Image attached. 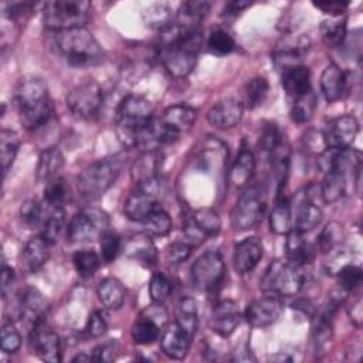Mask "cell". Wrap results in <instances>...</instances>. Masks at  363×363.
I'll list each match as a JSON object with an SVG mask.
<instances>
[{
  "label": "cell",
  "mask_w": 363,
  "mask_h": 363,
  "mask_svg": "<svg viewBox=\"0 0 363 363\" xmlns=\"http://www.w3.org/2000/svg\"><path fill=\"white\" fill-rule=\"evenodd\" d=\"M191 254V244L186 241H174L166 250V258L172 265L182 264Z\"/></svg>",
  "instance_id": "680465c9"
},
{
  "label": "cell",
  "mask_w": 363,
  "mask_h": 363,
  "mask_svg": "<svg viewBox=\"0 0 363 363\" xmlns=\"http://www.w3.org/2000/svg\"><path fill=\"white\" fill-rule=\"evenodd\" d=\"M193 337H190L183 329L176 323H172L163 333L160 339L162 352L174 360H182L187 356Z\"/></svg>",
  "instance_id": "44dd1931"
},
{
  "label": "cell",
  "mask_w": 363,
  "mask_h": 363,
  "mask_svg": "<svg viewBox=\"0 0 363 363\" xmlns=\"http://www.w3.org/2000/svg\"><path fill=\"white\" fill-rule=\"evenodd\" d=\"M64 223H65L64 207H51L41 225V237L45 241H48L51 245L55 244L61 235Z\"/></svg>",
  "instance_id": "ab89813d"
},
{
  "label": "cell",
  "mask_w": 363,
  "mask_h": 363,
  "mask_svg": "<svg viewBox=\"0 0 363 363\" xmlns=\"http://www.w3.org/2000/svg\"><path fill=\"white\" fill-rule=\"evenodd\" d=\"M55 43L60 52L72 67L88 68L104 60V50L101 44L85 27L58 31Z\"/></svg>",
  "instance_id": "3957f363"
},
{
  "label": "cell",
  "mask_w": 363,
  "mask_h": 363,
  "mask_svg": "<svg viewBox=\"0 0 363 363\" xmlns=\"http://www.w3.org/2000/svg\"><path fill=\"white\" fill-rule=\"evenodd\" d=\"M106 329H108V319H106L105 312L94 311L89 315L86 326H85V332H86L88 337H92V339L101 337L106 332Z\"/></svg>",
  "instance_id": "6f0895ef"
},
{
  "label": "cell",
  "mask_w": 363,
  "mask_h": 363,
  "mask_svg": "<svg viewBox=\"0 0 363 363\" xmlns=\"http://www.w3.org/2000/svg\"><path fill=\"white\" fill-rule=\"evenodd\" d=\"M346 173L340 170L329 172L320 186V196L325 203L337 201L346 191Z\"/></svg>",
  "instance_id": "74e56055"
},
{
  "label": "cell",
  "mask_w": 363,
  "mask_h": 363,
  "mask_svg": "<svg viewBox=\"0 0 363 363\" xmlns=\"http://www.w3.org/2000/svg\"><path fill=\"white\" fill-rule=\"evenodd\" d=\"M262 242L258 237H247L235 244L233 264L240 275L251 272L262 258Z\"/></svg>",
  "instance_id": "2e32d148"
},
{
  "label": "cell",
  "mask_w": 363,
  "mask_h": 363,
  "mask_svg": "<svg viewBox=\"0 0 363 363\" xmlns=\"http://www.w3.org/2000/svg\"><path fill=\"white\" fill-rule=\"evenodd\" d=\"M157 155L156 152H143L138 157L130 169V177L135 184H142L149 180H153L157 176Z\"/></svg>",
  "instance_id": "e575fe53"
},
{
  "label": "cell",
  "mask_w": 363,
  "mask_h": 363,
  "mask_svg": "<svg viewBox=\"0 0 363 363\" xmlns=\"http://www.w3.org/2000/svg\"><path fill=\"white\" fill-rule=\"evenodd\" d=\"M362 268L354 264H345L337 269V284L342 289L350 292L362 284Z\"/></svg>",
  "instance_id": "f5cc1de1"
},
{
  "label": "cell",
  "mask_w": 363,
  "mask_h": 363,
  "mask_svg": "<svg viewBox=\"0 0 363 363\" xmlns=\"http://www.w3.org/2000/svg\"><path fill=\"white\" fill-rule=\"evenodd\" d=\"M269 91V84L264 77H254L248 79L241 91V105L248 109H255L257 106L262 105L267 99Z\"/></svg>",
  "instance_id": "836d02e7"
},
{
  "label": "cell",
  "mask_w": 363,
  "mask_h": 363,
  "mask_svg": "<svg viewBox=\"0 0 363 363\" xmlns=\"http://www.w3.org/2000/svg\"><path fill=\"white\" fill-rule=\"evenodd\" d=\"M18 305H20L21 313L26 315L28 319H31L33 325L38 320H43L48 309V303L44 295L37 288H31V286L26 288L21 292Z\"/></svg>",
  "instance_id": "f1b7e54d"
},
{
  "label": "cell",
  "mask_w": 363,
  "mask_h": 363,
  "mask_svg": "<svg viewBox=\"0 0 363 363\" xmlns=\"http://www.w3.org/2000/svg\"><path fill=\"white\" fill-rule=\"evenodd\" d=\"M259 150L267 156H274L282 145V132L277 123L269 122L262 128L259 136Z\"/></svg>",
  "instance_id": "f907efd6"
},
{
  "label": "cell",
  "mask_w": 363,
  "mask_h": 363,
  "mask_svg": "<svg viewBox=\"0 0 363 363\" xmlns=\"http://www.w3.org/2000/svg\"><path fill=\"white\" fill-rule=\"evenodd\" d=\"M316 9H320L325 14H329L330 17H339L342 16L346 9L349 7L347 1H326V3H313Z\"/></svg>",
  "instance_id": "6125c7cd"
},
{
  "label": "cell",
  "mask_w": 363,
  "mask_h": 363,
  "mask_svg": "<svg viewBox=\"0 0 363 363\" xmlns=\"http://www.w3.org/2000/svg\"><path fill=\"white\" fill-rule=\"evenodd\" d=\"M294 207V206H292ZM322 210L305 194V199L295 206L294 228L302 234L312 231L322 221Z\"/></svg>",
  "instance_id": "83f0119b"
},
{
  "label": "cell",
  "mask_w": 363,
  "mask_h": 363,
  "mask_svg": "<svg viewBox=\"0 0 363 363\" xmlns=\"http://www.w3.org/2000/svg\"><path fill=\"white\" fill-rule=\"evenodd\" d=\"M225 265L218 251H206L191 265V284L199 291H214L224 279Z\"/></svg>",
  "instance_id": "8fae6325"
},
{
  "label": "cell",
  "mask_w": 363,
  "mask_h": 363,
  "mask_svg": "<svg viewBox=\"0 0 363 363\" xmlns=\"http://www.w3.org/2000/svg\"><path fill=\"white\" fill-rule=\"evenodd\" d=\"M359 133V122L352 115L337 116L328 122L322 138L326 147L347 149Z\"/></svg>",
  "instance_id": "9a60e30c"
},
{
  "label": "cell",
  "mask_w": 363,
  "mask_h": 363,
  "mask_svg": "<svg viewBox=\"0 0 363 363\" xmlns=\"http://www.w3.org/2000/svg\"><path fill=\"white\" fill-rule=\"evenodd\" d=\"M320 88L328 102L342 99L349 89V75L336 64L328 65L320 75Z\"/></svg>",
  "instance_id": "ffe728a7"
},
{
  "label": "cell",
  "mask_w": 363,
  "mask_h": 363,
  "mask_svg": "<svg viewBox=\"0 0 363 363\" xmlns=\"http://www.w3.org/2000/svg\"><path fill=\"white\" fill-rule=\"evenodd\" d=\"M162 182L159 177L142 184H136L135 190L129 193L123 203L125 216L138 223H143L145 218L160 206Z\"/></svg>",
  "instance_id": "ba28073f"
},
{
  "label": "cell",
  "mask_w": 363,
  "mask_h": 363,
  "mask_svg": "<svg viewBox=\"0 0 363 363\" xmlns=\"http://www.w3.org/2000/svg\"><path fill=\"white\" fill-rule=\"evenodd\" d=\"M159 328L160 326L156 322L142 316L138 322L133 323L130 335L136 345H150L155 340H157L159 330H160Z\"/></svg>",
  "instance_id": "c3c4849f"
},
{
  "label": "cell",
  "mask_w": 363,
  "mask_h": 363,
  "mask_svg": "<svg viewBox=\"0 0 363 363\" xmlns=\"http://www.w3.org/2000/svg\"><path fill=\"white\" fill-rule=\"evenodd\" d=\"M21 125L27 130H35L45 125L52 115V102L48 85L43 78H21L14 89Z\"/></svg>",
  "instance_id": "7a4b0ae2"
},
{
  "label": "cell",
  "mask_w": 363,
  "mask_h": 363,
  "mask_svg": "<svg viewBox=\"0 0 363 363\" xmlns=\"http://www.w3.org/2000/svg\"><path fill=\"white\" fill-rule=\"evenodd\" d=\"M13 282H14V271H13L11 267H9L3 262V268H1V294H3V298H6L7 291L11 289Z\"/></svg>",
  "instance_id": "03108f58"
},
{
  "label": "cell",
  "mask_w": 363,
  "mask_h": 363,
  "mask_svg": "<svg viewBox=\"0 0 363 363\" xmlns=\"http://www.w3.org/2000/svg\"><path fill=\"white\" fill-rule=\"evenodd\" d=\"M35 7V3L33 1H11L4 4V16H7L10 20L24 16L26 13L31 11V9Z\"/></svg>",
  "instance_id": "94428289"
},
{
  "label": "cell",
  "mask_w": 363,
  "mask_h": 363,
  "mask_svg": "<svg viewBox=\"0 0 363 363\" xmlns=\"http://www.w3.org/2000/svg\"><path fill=\"white\" fill-rule=\"evenodd\" d=\"M96 295L106 309L116 311L123 305L126 291L119 279L108 277L99 282L96 288Z\"/></svg>",
  "instance_id": "f546056e"
},
{
  "label": "cell",
  "mask_w": 363,
  "mask_h": 363,
  "mask_svg": "<svg viewBox=\"0 0 363 363\" xmlns=\"http://www.w3.org/2000/svg\"><path fill=\"white\" fill-rule=\"evenodd\" d=\"M306 275L303 267L289 261H274L269 264L261 279V288L265 292H272L279 296L296 295L305 285Z\"/></svg>",
  "instance_id": "52a82bcc"
},
{
  "label": "cell",
  "mask_w": 363,
  "mask_h": 363,
  "mask_svg": "<svg viewBox=\"0 0 363 363\" xmlns=\"http://www.w3.org/2000/svg\"><path fill=\"white\" fill-rule=\"evenodd\" d=\"M30 345L33 353L44 362L58 363L62 359L61 340L57 332L44 319L33 325L30 333Z\"/></svg>",
  "instance_id": "4fadbf2b"
},
{
  "label": "cell",
  "mask_w": 363,
  "mask_h": 363,
  "mask_svg": "<svg viewBox=\"0 0 363 363\" xmlns=\"http://www.w3.org/2000/svg\"><path fill=\"white\" fill-rule=\"evenodd\" d=\"M64 155L57 146L44 149L38 156V163L35 169V179L40 183H47L54 177H58V173L64 167Z\"/></svg>",
  "instance_id": "4316f807"
},
{
  "label": "cell",
  "mask_w": 363,
  "mask_h": 363,
  "mask_svg": "<svg viewBox=\"0 0 363 363\" xmlns=\"http://www.w3.org/2000/svg\"><path fill=\"white\" fill-rule=\"evenodd\" d=\"M197 111L187 105H172L164 109L162 121L177 136L187 132L196 122Z\"/></svg>",
  "instance_id": "d4e9b609"
},
{
  "label": "cell",
  "mask_w": 363,
  "mask_h": 363,
  "mask_svg": "<svg viewBox=\"0 0 363 363\" xmlns=\"http://www.w3.org/2000/svg\"><path fill=\"white\" fill-rule=\"evenodd\" d=\"M147 234L156 237H164L172 231V218L167 211L160 206H157L142 223Z\"/></svg>",
  "instance_id": "b9f144b4"
},
{
  "label": "cell",
  "mask_w": 363,
  "mask_h": 363,
  "mask_svg": "<svg viewBox=\"0 0 363 363\" xmlns=\"http://www.w3.org/2000/svg\"><path fill=\"white\" fill-rule=\"evenodd\" d=\"M343 238H345L343 225L337 221H330L320 231L318 238V247L323 254H329L330 251L336 250L342 244Z\"/></svg>",
  "instance_id": "ee69618b"
},
{
  "label": "cell",
  "mask_w": 363,
  "mask_h": 363,
  "mask_svg": "<svg viewBox=\"0 0 363 363\" xmlns=\"http://www.w3.org/2000/svg\"><path fill=\"white\" fill-rule=\"evenodd\" d=\"M201 45L203 34L200 28L187 30L173 23L162 31L157 54L173 78H184L196 67Z\"/></svg>",
  "instance_id": "6da1fadb"
},
{
  "label": "cell",
  "mask_w": 363,
  "mask_h": 363,
  "mask_svg": "<svg viewBox=\"0 0 363 363\" xmlns=\"http://www.w3.org/2000/svg\"><path fill=\"white\" fill-rule=\"evenodd\" d=\"M211 4L203 0H190L184 1L174 18V23L187 30H197L200 28V23L207 17Z\"/></svg>",
  "instance_id": "484cf974"
},
{
  "label": "cell",
  "mask_w": 363,
  "mask_h": 363,
  "mask_svg": "<svg viewBox=\"0 0 363 363\" xmlns=\"http://www.w3.org/2000/svg\"><path fill=\"white\" fill-rule=\"evenodd\" d=\"M126 250L130 257L139 259L140 262H143L146 265L156 264L157 254H156V248H155L153 242L150 241L149 235L138 234V235L129 238V241L126 244Z\"/></svg>",
  "instance_id": "d590c367"
},
{
  "label": "cell",
  "mask_w": 363,
  "mask_h": 363,
  "mask_svg": "<svg viewBox=\"0 0 363 363\" xmlns=\"http://www.w3.org/2000/svg\"><path fill=\"white\" fill-rule=\"evenodd\" d=\"M172 292V282L163 272H155L149 282V295L155 303H163Z\"/></svg>",
  "instance_id": "db71d44e"
},
{
  "label": "cell",
  "mask_w": 363,
  "mask_h": 363,
  "mask_svg": "<svg viewBox=\"0 0 363 363\" xmlns=\"http://www.w3.org/2000/svg\"><path fill=\"white\" fill-rule=\"evenodd\" d=\"M1 350L6 353H14L21 346V336L11 322L1 326Z\"/></svg>",
  "instance_id": "9f6ffc18"
},
{
  "label": "cell",
  "mask_w": 363,
  "mask_h": 363,
  "mask_svg": "<svg viewBox=\"0 0 363 363\" xmlns=\"http://www.w3.org/2000/svg\"><path fill=\"white\" fill-rule=\"evenodd\" d=\"M104 92L99 84L94 79H86L75 85L67 95V106L81 119L94 118L102 106Z\"/></svg>",
  "instance_id": "30bf717a"
},
{
  "label": "cell",
  "mask_w": 363,
  "mask_h": 363,
  "mask_svg": "<svg viewBox=\"0 0 363 363\" xmlns=\"http://www.w3.org/2000/svg\"><path fill=\"white\" fill-rule=\"evenodd\" d=\"M288 173H289V157L286 155L277 156L271 169V176H272L271 182H274V190H275L277 199L282 196V190L285 189Z\"/></svg>",
  "instance_id": "816d5d0a"
},
{
  "label": "cell",
  "mask_w": 363,
  "mask_h": 363,
  "mask_svg": "<svg viewBox=\"0 0 363 363\" xmlns=\"http://www.w3.org/2000/svg\"><path fill=\"white\" fill-rule=\"evenodd\" d=\"M206 45L211 54H214L217 57H224L234 51L235 41L224 28L214 27L210 30V33L207 35Z\"/></svg>",
  "instance_id": "60d3db41"
},
{
  "label": "cell",
  "mask_w": 363,
  "mask_h": 363,
  "mask_svg": "<svg viewBox=\"0 0 363 363\" xmlns=\"http://www.w3.org/2000/svg\"><path fill=\"white\" fill-rule=\"evenodd\" d=\"M119 352V342L116 339H109L101 345H98L92 350V360L94 362H112Z\"/></svg>",
  "instance_id": "91938a15"
},
{
  "label": "cell",
  "mask_w": 363,
  "mask_h": 363,
  "mask_svg": "<svg viewBox=\"0 0 363 363\" xmlns=\"http://www.w3.org/2000/svg\"><path fill=\"white\" fill-rule=\"evenodd\" d=\"M126 160L122 155L105 157L84 169L77 180L78 193L86 200L101 197L118 179Z\"/></svg>",
  "instance_id": "5b68a950"
},
{
  "label": "cell",
  "mask_w": 363,
  "mask_h": 363,
  "mask_svg": "<svg viewBox=\"0 0 363 363\" xmlns=\"http://www.w3.org/2000/svg\"><path fill=\"white\" fill-rule=\"evenodd\" d=\"M91 9L92 4L86 0H51L44 4L43 23L57 33L84 27L89 20Z\"/></svg>",
  "instance_id": "8992f818"
},
{
  "label": "cell",
  "mask_w": 363,
  "mask_h": 363,
  "mask_svg": "<svg viewBox=\"0 0 363 363\" xmlns=\"http://www.w3.org/2000/svg\"><path fill=\"white\" fill-rule=\"evenodd\" d=\"M286 259L295 265L305 267L311 264L315 258V248L311 242L306 241L302 233L291 230L286 234Z\"/></svg>",
  "instance_id": "603a6c76"
},
{
  "label": "cell",
  "mask_w": 363,
  "mask_h": 363,
  "mask_svg": "<svg viewBox=\"0 0 363 363\" xmlns=\"http://www.w3.org/2000/svg\"><path fill=\"white\" fill-rule=\"evenodd\" d=\"M140 16H142V21L145 23L146 27L159 30V31L167 30L174 23V18H176L172 7H169L167 4H163V3L149 4L147 7H145L142 10Z\"/></svg>",
  "instance_id": "1f68e13d"
},
{
  "label": "cell",
  "mask_w": 363,
  "mask_h": 363,
  "mask_svg": "<svg viewBox=\"0 0 363 363\" xmlns=\"http://www.w3.org/2000/svg\"><path fill=\"white\" fill-rule=\"evenodd\" d=\"M108 224L109 221L105 213L95 208H88L72 216L67 234L71 241L85 242L101 237L106 231Z\"/></svg>",
  "instance_id": "7c38bea8"
},
{
  "label": "cell",
  "mask_w": 363,
  "mask_h": 363,
  "mask_svg": "<svg viewBox=\"0 0 363 363\" xmlns=\"http://www.w3.org/2000/svg\"><path fill=\"white\" fill-rule=\"evenodd\" d=\"M347 313H349L350 320H352L357 328H360L362 320H363V309H362V298H360V296H357V298L350 303V306L347 308Z\"/></svg>",
  "instance_id": "e7e4bbea"
},
{
  "label": "cell",
  "mask_w": 363,
  "mask_h": 363,
  "mask_svg": "<svg viewBox=\"0 0 363 363\" xmlns=\"http://www.w3.org/2000/svg\"><path fill=\"white\" fill-rule=\"evenodd\" d=\"M176 325L183 329L190 337H194L197 328H199V312H197V303L193 298L184 296L180 299V302L176 306L174 311Z\"/></svg>",
  "instance_id": "d6a6232c"
},
{
  "label": "cell",
  "mask_w": 363,
  "mask_h": 363,
  "mask_svg": "<svg viewBox=\"0 0 363 363\" xmlns=\"http://www.w3.org/2000/svg\"><path fill=\"white\" fill-rule=\"evenodd\" d=\"M282 86L288 95L299 98L311 91V71L306 65L296 64L284 69Z\"/></svg>",
  "instance_id": "cb8c5ba5"
},
{
  "label": "cell",
  "mask_w": 363,
  "mask_h": 363,
  "mask_svg": "<svg viewBox=\"0 0 363 363\" xmlns=\"http://www.w3.org/2000/svg\"><path fill=\"white\" fill-rule=\"evenodd\" d=\"M265 208V201H264V193L262 189L258 184H251L248 186L238 197L235 206L233 207L231 211V225L234 230L244 231L254 228Z\"/></svg>",
  "instance_id": "9c48e42d"
},
{
  "label": "cell",
  "mask_w": 363,
  "mask_h": 363,
  "mask_svg": "<svg viewBox=\"0 0 363 363\" xmlns=\"http://www.w3.org/2000/svg\"><path fill=\"white\" fill-rule=\"evenodd\" d=\"M255 170V157L250 146L242 142V146L230 169L228 182L233 187H244L252 177Z\"/></svg>",
  "instance_id": "7402d4cb"
},
{
  "label": "cell",
  "mask_w": 363,
  "mask_h": 363,
  "mask_svg": "<svg viewBox=\"0 0 363 363\" xmlns=\"http://www.w3.org/2000/svg\"><path fill=\"white\" fill-rule=\"evenodd\" d=\"M240 319L237 303L231 299H224L214 305L210 315V328L217 335L227 337L237 329Z\"/></svg>",
  "instance_id": "e0dca14e"
},
{
  "label": "cell",
  "mask_w": 363,
  "mask_h": 363,
  "mask_svg": "<svg viewBox=\"0 0 363 363\" xmlns=\"http://www.w3.org/2000/svg\"><path fill=\"white\" fill-rule=\"evenodd\" d=\"M282 309V298L277 294L267 292L248 303L245 309V319L254 328H265L279 318Z\"/></svg>",
  "instance_id": "5bb4252c"
},
{
  "label": "cell",
  "mask_w": 363,
  "mask_h": 363,
  "mask_svg": "<svg viewBox=\"0 0 363 363\" xmlns=\"http://www.w3.org/2000/svg\"><path fill=\"white\" fill-rule=\"evenodd\" d=\"M315 108H316V96L311 89L305 95L295 98L291 108V119L295 123H306L313 116Z\"/></svg>",
  "instance_id": "7dc6e473"
},
{
  "label": "cell",
  "mask_w": 363,
  "mask_h": 363,
  "mask_svg": "<svg viewBox=\"0 0 363 363\" xmlns=\"http://www.w3.org/2000/svg\"><path fill=\"white\" fill-rule=\"evenodd\" d=\"M244 106L235 99H223L213 105L207 112V121L217 129H231L242 119Z\"/></svg>",
  "instance_id": "ac0fdd59"
},
{
  "label": "cell",
  "mask_w": 363,
  "mask_h": 363,
  "mask_svg": "<svg viewBox=\"0 0 363 363\" xmlns=\"http://www.w3.org/2000/svg\"><path fill=\"white\" fill-rule=\"evenodd\" d=\"M153 112V104L147 98L136 94L126 95L116 111V132L119 139L128 146H135L136 135L152 121Z\"/></svg>",
  "instance_id": "277c9868"
},
{
  "label": "cell",
  "mask_w": 363,
  "mask_h": 363,
  "mask_svg": "<svg viewBox=\"0 0 363 363\" xmlns=\"http://www.w3.org/2000/svg\"><path fill=\"white\" fill-rule=\"evenodd\" d=\"M72 262H74V267L79 277L89 278L101 267V257L95 251L82 250V251H77L74 254Z\"/></svg>",
  "instance_id": "681fc988"
},
{
  "label": "cell",
  "mask_w": 363,
  "mask_h": 363,
  "mask_svg": "<svg viewBox=\"0 0 363 363\" xmlns=\"http://www.w3.org/2000/svg\"><path fill=\"white\" fill-rule=\"evenodd\" d=\"M20 139L17 133L11 129H1L0 132V159H1V169L3 174L6 176L10 167L14 163V159L18 153Z\"/></svg>",
  "instance_id": "f35d334b"
},
{
  "label": "cell",
  "mask_w": 363,
  "mask_h": 363,
  "mask_svg": "<svg viewBox=\"0 0 363 363\" xmlns=\"http://www.w3.org/2000/svg\"><path fill=\"white\" fill-rule=\"evenodd\" d=\"M320 34L328 47L342 45L347 35L346 18L339 16V17H329L328 20H323L320 24Z\"/></svg>",
  "instance_id": "8d00e7d4"
},
{
  "label": "cell",
  "mask_w": 363,
  "mask_h": 363,
  "mask_svg": "<svg viewBox=\"0 0 363 363\" xmlns=\"http://www.w3.org/2000/svg\"><path fill=\"white\" fill-rule=\"evenodd\" d=\"M269 228L275 234H288L294 228L292 203L281 196L269 214Z\"/></svg>",
  "instance_id": "4dcf8cb0"
},
{
  "label": "cell",
  "mask_w": 363,
  "mask_h": 363,
  "mask_svg": "<svg viewBox=\"0 0 363 363\" xmlns=\"http://www.w3.org/2000/svg\"><path fill=\"white\" fill-rule=\"evenodd\" d=\"M121 247H122V241H121V237L118 234L111 233V231H105L101 235V258L105 262L113 261L118 257V254L121 251Z\"/></svg>",
  "instance_id": "11a10c76"
},
{
  "label": "cell",
  "mask_w": 363,
  "mask_h": 363,
  "mask_svg": "<svg viewBox=\"0 0 363 363\" xmlns=\"http://www.w3.org/2000/svg\"><path fill=\"white\" fill-rule=\"evenodd\" d=\"M251 1H247V0H233V1H228L225 4V7L223 9V17H235L238 16L240 13H242L245 9L251 7Z\"/></svg>",
  "instance_id": "be15d7a7"
},
{
  "label": "cell",
  "mask_w": 363,
  "mask_h": 363,
  "mask_svg": "<svg viewBox=\"0 0 363 363\" xmlns=\"http://www.w3.org/2000/svg\"><path fill=\"white\" fill-rule=\"evenodd\" d=\"M191 221L204 235H217L221 230V218L213 208L203 207L194 211Z\"/></svg>",
  "instance_id": "f6af8a7d"
},
{
  "label": "cell",
  "mask_w": 363,
  "mask_h": 363,
  "mask_svg": "<svg viewBox=\"0 0 363 363\" xmlns=\"http://www.w3.org/2000/svg\"><path fill=\"white\" fill-rule=\"evenodd\" d=\"M50 208H51V206H48L45 201L40 203V201H35V200H30V201H26L21 206L20 216H21L23 223L27 227L33 228V227L43 225Z\"/></svg>",
  "instance_id": "bcb514c9"
},
{
  "label": "cell",
  "mask_w": 363,
  "mask_h": 363,
  "mask_svg": "<svg viewBox=\"0 0 363 363\" xmlns=\"http://www.w3.org/2000/svg\"><path fill=\"white\" fill-rule=\"evenodd\" d=\"M68 199H69V186L64 177L58 176L45 183L44 201L48 206L64 207Z\"/></svg>",
  "instance_id": "7bdbcfd3"
},
{
  "label": "cell",
  "mask_w": 363,
  "mask_h": 363,
  "mask_svg": "<svg viewBox=\"0 0 363 363\" xmlns=\"http://www.w3.org/2000/svg\"><path fill=\"white\" fill-rule=\"evenodd\" d=\"M50 245L41 235L31 238L20 254V268L27 274L38 272L48 261Z\"/></svg>",
  "instance_id": "d6986e66"
}]
</instances>
